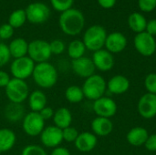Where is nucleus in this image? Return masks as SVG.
<instances>
[{
    "mask_svg": "<svg viewBox=\"0 0 156 155\" xmlns=\"http://www.w3.org/2000/svg\"><path fill=\"white\" fill-rule=\"evenodd\" d=\"M58 24L60 29L66 35L77 36L84 27L85 17L80 10L71 7L60 14Z\"/></svg>",
    "mask_w": 156,
    "mask_h": 155,
    "instance_id": "nucleus-1",
    "label": "nucleus"
},
{
    "mask_svg": "<svg viewBox=\"0 0 156 155\" xmlns=\"http://www.w3.org/2000/svg\"><path fill=\"white\" fill-rule=\"evenodd\" d=\"M32 78L36 85L39 88L51 89L58 82V73L54 65L47 61L36 64Z\"/></svg>",
    "mask_w": 156,
    "mask_h": 155,
    "instance_id": "nucleus-2",
    "label": "nucleus"
},
{
    "mask_svg": "<svg viewBox=\"0 0 156 155\" xmlns=\"http://www.w3.org/2000/svg\"><path fill=\"white\" fill-rule=\"evenodd\" d=\"M81 89L84 97L94 101L104 96L107 90V82L102 76L93 74L85 79Z\"/></svg>",
    "mask_w": 156,
    "mask_h": 155,
    "instance_id": "nucleus-3",
    "label": "nucleus"
},
{
    "mask_svg": "<svg viewBox=\"0 0 156 155\" xmlns=\"http://www.w3.org/2000/svg\"><path fill=\"white\" fill-rule=\"evenodd\" d=\"M106 37L107 32L105 28L100 25H94L85 31L82 41L87 49L95 52L102 49L105 46Z\"/></svg>",
    "mask_w": 156,
    "mask_h": 155,
    "instance_id": "nucleus-4",
    "label": "nucleus"
},
{
    "mask_svg": "<svg viewBox=\"0 0 156 155\" xmlns=\"http://www.w3.org/2000/svg\"><path fill=\"white\" fill-rule=\"evenodd\" d=\"M5 93L10 102L22 104L29 96V88L26 80L12 78L5 88Z\"/></svg>",
    "mask_w": 156,
    "mask_h": 155,
    "instance_id": "nucleus-5",
    "label": "nucleus"
},
{
    "mask_svg": "<svg viewBox=\"0 0 156 155\" xmlns=\"http://www.w3.org/2000/svg\"><path fill=\"white\" fill-rule=\"evenodd\" d=\"M36 63L28 57L15 58L10 65V74L15 79L26 80L32 77Z\"/></svg>",
    "mask_w": 156,
    "mask_h": 155,
    "instance_id": "nucleus-6",
    "label": "nucleus"
},
{
    "mask_svg": "<svg viewBox=\"0 0 156 155\" xmlns=\"http://www.w3.org/2000/svg\"><path fill=\"white\" fill-rule=\"evenodd\" d=\"M49 42L43 39H35L28 43L27 56L35 63L47 62L51 57Z\"/></svg>",
    "mask_w": 156,
    "mask_h": 155,
    "instance_id": "nucleus-7",
    "label": "nucleus"
},
{
    "mask_svg": "<svg viewBox=\"0 0 156 155\" xmlns=\"http://www.w3.org/2000/svg\"><path fill=\"white\" fill-rule=\"evenodd\" d=\"M22 128L27 135L30 137H36L40 135L44 130L45 121L38 112L30 111L27 113L22 120Z\"/></svg>",
    "mask_w": 156,
    "mask_h": 155,
    "instance_id": "nucleus-8",
    "label": "nucleus"
},
{
    "mask_svg": "<svg viewBox=\"0 0 156 155\" xmlns=\"http://www.w3.org/2000/svg\"><path fill=\"white\" fill-rule=\"evenodd\" d=\"M133 43L137 52L144 57H151L155 53V38L145 31L137 34L134 37Z\"/></svg>",
    "mask_w": 156,
    "mask_h": 155,
    "instance_id": "nucleus-9",
    "label": "nucleus"
},
{
    "mask_svg": "<svg viewBox=\"0 0 156 155\" xmlns=\"http://www.w3.org/2000/svg\"><path fill=\"white\" fill-rule=\"evenodd\" d=\"M27 20L32 24H42L46 22L50 16L49 7L41 2L30 4L26 8Z\"/></svg>",
    "mask_w": 156,
    "mask_h": 155,
    "instance_id": "nucleus-10",
    "label": "nucleus"
},
{
    "mask_svg": "<svg viewBox=\"0 0 156 155\" xmlns=\"http://www.w3.org/2000/svg\"><path fill=\"white\" fill-rule=\"evenodd\" d=\"M93 111L97 117L111 119L117 112V104L110 97H101L93 101Z\"/></svg>",
    "mask_w": 156,
    "mask_h": 155,
    "instance_id": "nucleus-11",
    "label": "nucleus"
},
{
    "mask_svg": "<svg viewBox=\"0 0 156 155\" xmlns=\"http://www.w3.org/2000/svg\"><path fill=\"white\" fill-rule=\"evenodd\" d=\"M39 136L42 145L47 148L54 149L58 147L63 142L62 130L55 125L45 127Z\"/></svg>",
    "mask_w": 156,
    "mask_h": 155,
    "instance_id": "nucleus-12",
    "label": "nucleus"
},
{
    "mask_svg": "<svg viewBox=\"0 0 156 155\" xmlns=\"http://www.w3.org/2000/svg\"><path fill=\"white\" fill-rule=\"evenodd\" d=\"M138 112L144 119L150 120L156 116V95L152 93L144 94L137 105Z\"/></svg>",
    "mask_w": 156,
    "mask_h": 155,
    "instance_id": "nucleus-13",
    "label": "nucleus"
},
{
    "mask_svg": "<svg viewBox=\"0 0 156 155\" xmlns=\"http://www.w3.org/2000/svg\"><path fill=\"white\" fill-rule=\"evenodd\" d=\"M71 69L78 77L83 78L85 79L95 74L96 70L92 59L87 57L73 59L71 61Z\"/></svg>",
    "mask_w": 156,
    "mask_h": 155,
    "instance_id": "nucleus-14",
    "label": "nucleus"
},
{
    "mask_svg": "<svg viewBox=\"0 0 156 155\" xmlns=\"http://www.w3.org/2000/svg\"><path fill=\"white\" fill-rule=\"evenodd\" d=\"M92 61L96 68L100 71L106 72L111 70L114 66L113 55L106 49H100L95 51L92 55Z\"/></svg>",
    "mask_w": 156,
    "mask_h": 155,
    "instance_id": "nucleus-15",
    "label": "nucleus"
},
{
    "mask_svg": "<svg viewBox=\"0 0 156 155\" xmlns=\"http://www.w3.org/2000/svg\"><path fill=\"white\" fill-rule=\"evenodd\" d=\"M126 46H127V39L122 33L112 32L107 35L104 47L106 48V50L111 52L112 55L123 51Z\"/></svg>",
    "mask_w": 156,
    "mask_h": 155,
    "instance_id": "nucleus-16",
    "label": "nucleus"
},
{
    "mask_svg": "<svg viewBox=\"0 0 156 155\" xmlns=\"http://www.w3.org/2000/svg\"><path fill=\"white\" fill-rule=\"evenodd\" d=\"M130 89V80L123 75H115L107 82V90L114 95H121Z\"/></svg>",
    "mask_w": 156,
    "mask_h": 155,
    "instance_id": "nucleus-17",
    "label": "nucleus"
},
{
    "mask_svg": "<svg viewBox=\"0 0 156 155\" xmlns=\"http://www.w3.org/2000/svg\"><path fill=\"white\" fill-rule=\"evenodd\" d=\"M98 143L97 136L93 132H83L79 134L75 141V147L81 153H89L95 149Z\"/></svg>",
    "mask_w": 156,
    "mask_h": 155,
    "instance_id": "nucleus-18",
    "label": "nucleus"
},
{
    "mask_svg": "<svg viewBox=\"0 0 156 155\" xmlns=\"http://www.w3.org/2000/svg\"><path fill=\"white\" fill-rule=\"evenodd\" d=\"M91 130L96 136L105 137L112 132L113 123L111 119L96 117L91 122Z\"/></svg>",
    "mask_w": 156,
    "mask_h": 155,
    "instance_id": "nucleus-19",
    "label": "nucleus"
},
{
    "mask_svg": "<svg viewBox=\"0 0 156 155\" xmlns=\"http://www.w3.org/2000/svg\"><path fill=\"white\" fill-rule=\"evenodd\" d=\"M52 120H53V123L56 127H58L61 130H64V129L71 126L73 118H72L71 111L68 108L60 107L54 111Z\"/></svg>",
    "mask_w": 156,
    "mask_h": 155,
    "instance_id": "nucleus-20",
    "label": "nucleus"
},
{
    "mask_svg": "<svg viewBox=\"0 0 156 155\" xmlns=\"http://www.w3.org/2000/svg\"><path fill=\"white\" fill-rule=\"evenodd\" d=\"M148 137H149V133L145 128L134 127L128 132L126 135V140L131 145L135 147H140L144 145Z\"/></svg>",
    "mask_w": 156,
    "mask_h": 155,
    "instance_id": "nucleus-21",
    "label": "nucleus"
},
{
    "mask_svg": "<svg viewBox=\"0 0 156 155\" xmlns=\"http://www.w3.org/2000/svg\"><path fill=\"white\" fill-rule=\"evenodd\" d=\"M27 100L29 109L31 110V111L34 112H39L47 106L48 102L46 94L40 90H35L31 93H29Z\"/></svg>",
    "mask_w": 156,
    "mask_h": 155,
    "instance_id": "nucleus-22",
    "label": "nucleus"
},
{
    "mask_svg": "<svg viewBox=\"0 0 156 155\" xmlns=\"http://www.w3.org/2000/svg\"><path fill=\"white\" fill-rule=\"evenodd\" d=\"M16 142V136L13 130L8 128L0 129V153L9 152Z\"/></svg>",
    "mask_w": 156,
    "mask_h": 155,
    "instance_id": "nucleus-23",
    "label": "nucleus"
},
{
    "mask_svg": "<svg viewBox=\"0 0 156 155\" xmlns=\"http://www.w3.org/2000/svg\"><path fill=\"white\" fill-rule=\"evenodd\" d=\"M8 49L11 58H19L22 57H26L27 55L28 43L26 39L22 37H16L9 43Z\"/></svg>",
    "mask_w": 156,
    "mask_h": 155,
    "instance_id": "nucleus-24",
    "label": "nucleus"
},
{
    "mask_svg": "<svg viewBox=\"0 0 156 155\" xmlns=\"http://www.w3.org/2000/svg\"><path fill=\"white\" fill-rule=\"evenodd\" d=\"M4 114L6 120L11 122H17L25 117V108L22 104L8 103L4 110Z\"/></svg>",
    "mask_w": 156,
    "mask_h": 155,
    "instance_id": "nucleus-25",
    "label": "nucleus"
},
{
    "mask_svg": "<svg viewBox=\"0 0 156 155\" xmlns=\"http://www.w3.org/2000/svg\"><path fill=\"white\" fill-rule=\"evenodd\" d=\"M128 25L133 32L139 34L145 31L147 21L142 14L134 12L130 15L128 18Z\"/></svg>",
    "mask_w": 156,
    "mask_h": 155,
    "instance_id": "nucleus-26",
    "label": "nucleus"
},
{
    "mask_svg": "<svg viewBox=\"0 0 156 155\" xmlns=\"http://www.w3.org/2000/svg\"><path fill=\"white\" fill-rule=\"evenodd\" d=\"M86 49L87 48L82 40L75 39L69 44L67 51H68L69 57L73 60V59H77V58L84 57Z\"/></svg>",
    "mask_w": 156,
    "mask_h": 155,
    "instance_id": "nucleus-27",
    "label": "nucleus"
},
{
    "mask_svg": "<svg viewBox=\"0 0 156 155\" xmlns=\"http://www.w3.org/2000/svg\"><path fill=\"white\" fill-rule=\"evenodd\" d=\"M65 98L69 102L75 104V103H80V101H82L85 97H84L81 87L77 86V85H71L66 89Z\"/></svg>",
    "mask_w": 156,
    "mask_h": 155,
    "instance_id": "nucleus-28",
    "label": "nucleus"
},
{
    "mask_svg": "<svg viewBox=\"0 0 156 155\" xmlns=\"http://www.w3.org/2000/svg\"><path fill=\"white\" fill-rule=\"evenodd\" d=\"M26 21H27L26 10L21 9V8L14 10L8 17V24L14 29L21 27L25 24Z\"/></svg>",
    "mask_w": 156,
    "mask_h": 155,
    "instance_id": "nucleus-29",
    "label": "nucleus"
},
{
    "mask_svg": "<svg viewBox=\"0 0 156 155\" xmlns=\"http://www.w3.org/2000/svg\"><path fill=\"white\" fill-rule=\"evenodd\" d=\"M52 7L58 12H65L71 8L74 0H50Z\"/></svg>",
    "mask_w": 156,
    "mask_h": 155,
    "instance_id": "nucleus-30",
    "label": "nucleus"
},
{
    "mask_svg": "<svg viewBox=\"0 0 156 155\" xmlns=\"http://www.w3.org/2000/svg\"><path fill=\"white\" fill-rule=\"evenodd\" d=\"M21 155H48L45 149L37 144H28L24 147Z\"/></svg>",
    "mask_w": 156,
    "mask_h": 155,
    "instance_id": "nucleus-31",
    "label": "nucleus"
},
{
    "mask_svg": "<svg viewBox=\"0 0 156 155\" xmlns=\"http://www.w3.org/2000/svg\"><path fill=\"white\" fill-rule=\"evenodd\" d=\"M79 134H80V132H78V130L71 126L62 130L63 141H65L67 143H75Z\"/></svg>",
    "mask_w": 156,
    "mask_h": 155,
    "instance_id": "nucleus-32",
    "label": "nucleus"
},
{
    "mask_svg": "<svg viewBox=\"0 0 156 155\" xmlns=\"http://www.w3.org/2000/svg\"><path fill=\"white\" fill-rule=\"evenodd\" d=\"M144 87L148 93L156 95V73H150L145 77Z\"/></svg>",
    "mask_w": 156,
    "mask_h": 155,
    "instance_id": "nucleus-33",
    "label": "nucleus"
},
{
    "mask_svg": "<svg viewBox=\"0 0 156 155\" xmlns=\"http://www.w3.org/2000/svg\"><path fill=\"white\" fill-rule=\"evenodd\" d=\"M11 58L8 46L5 43H0V69L5 67Z\"/></svg>",
    "mask_w": 156,
    "mask_h": 155,
    "instance_id": "nucleus-34",
    "label": "nucleus"
},
{
    "mask_svg": "<svg viewBox=\"0 0 156 155\" xmlns=\"http://www.w3.org/2000/svg\"><path fill=\"white\" fill-rule=\"evenodd\" d=\"M51 54L54 55H60L66 49V45L61 39H54L49 43Z\"/></svg>",
    "mask_w": 156,
    "mask_h": 155,
    "instance_id": "nucleus-35",
    "label": "nucleus"
},
{
    "mask_svg": "<svg viewBox=\"0 0 156 155\" xmlns=\"http://www.w3.org/2000/svg\"><path fill=\"white\" fill-rule=\"evenodd\" d=\"M14 28L8 24H3L2 26H0V38L1 39H9L13 37L14 35Z\"/></svg>",
    "mask_w": 156,
    "mask_h": 155,
    "instance_id": "nucleus-36",
    "label": "nucleus"
},
{
    "mask_svg": "<svg viewBox=\"0 0 156 155\" xmlns=\"http://www.w3.org/2000/svg\"><path fill=\"white\" fill-rule=\"evenodd\" d=\"M138 5L144 12H151L156 9V0H138Z\"/></svg>",
    "mask_w": 156,
    "mask_h": 155,
    "instance_id": "nucleus-37",
    "label": "nucleus"
},
{
    "mask_svg": "<svg viewBox=\"0 0 156 155\" xmlns=\"http://www.w3.org/2000/svg\"><path fill=\"white\" fill-rule=\"evenodd\" d=\"M146 150L150 152H156V133L149 135L147 141L144 143Z\"/></svg>",
    "mask_w": 156,
    "mask_h": 155,
    "instance_id": "nucleus-38",
    "label": "nucleus"
},
{
    "mask_svg": "<svg viewBox=\"0 0 156 155\" xmlns=\"http://www.w3.org/2000/svg\"><path fill=\"white\" fill-rule=\"evenodd\" d=\"M40 116L42 117V119L46 122V121H48L50 119L53 118V115H54V110L51 108V107H48L46 106L43 110H41L39 112Z\"/></svg>",
    "mask_w": 156,
    "mask_h": 155,
    "instance_id": "nucleus-39",
    "label": "nucleus"
},
{
    "mask_svg": "<svg viewBox=\"0 0 156 155\" xmlns=\"http://www.w3.org/2000/svg\"><path fill=\"white\" fill-rule=\"evenodd\" d=\"M11 80V77L9 73H7L5 70L0 69V88H5L9 81Z\"/></svg>",
    "mask_w": 156,
    "mask_h": 155,
    "instance_id": "nucleus-40",
    "label": "nucleus"
},
{
    "mask_svg": "<svg viewBox=\"0 0 156 155\" xmlns=\"http://www.w3.org/2000/svg\"><path fill=\"white\" fill-rule=\"evenodd\" d=\"M145 32H147L153 37L156 36V19H152L149 22H147Z\"/></svg>",
    "mask_w": 156,
    "mask_h": 155,
    "instance_id": "nucleus-41",
    "label": "nucleus"
},
{
    "mask_svg": "<svg viewBox=\"0 0 156 155\" xmlns=\"http://www.w3.org/2000/svg\"><path fill=\"white\" fill-rule=\"evenodd\" d=\"M50 155H71L70 154V152L65 148V147H62V146H58V147H56L52 150Z\"/></svg>",
    "mask_w": 156,
    "mask_h": 155,
    "instance_id": "nucleus-42",
    "label": "nucleus"
},
{
    "mask_svg": "<svg viewBox=\"0 0 156 155\" xmlns=\"http://www.w3.org/2000/svg\"><path fill=\"white\" fill-rule=\"evenodd\" d=\"M98 3L101 7L105 9H110L115 5L116 0H98Z\"/></svg>",
    "mask_w": 156,
    "mask_h": 155,
    "instance_id": "nucleus-43",
    "label": "nucleus"
}]
</instances>
